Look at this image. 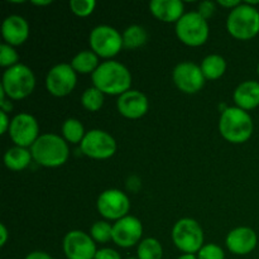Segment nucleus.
I'll list each match as a JSON object with an SVG mask.
<instances>
[{
    "label": "nucleus",
    "mask_w": 259,
    "mask_h": 259,
    "mask_svg": "<svg viewBox=\"0 0 259 259\" xmlns=\"http://www.w3.org/2000/svg\"><path fill=\"white\" fill-rule=\"evenodd\" d=\"M126 259H138V258H126Z\"/></svg>",
    "instance_id": "obj_41"
},
{
    "label": "nucleus",
    "mask_w": 259,
    "mask_h": 259,
    "mask_svg": "<svg viewBox=\"0 0 259 259\" xmlns=\"http://www.w3.org/2000/svg\"><path fill=\"white\" fill-rule=\"evenodd\" d=\"M143 234V227L141 220L136 217H126L116 220L113 225V240L116 245L121 248L133 247L141 240Z\"/></svg>",
    "instance_id": "obj_15"
},
{
    "label": "nucleus",
    "mask_w": 259,
    "mask_h": 259,
    "mask_svg": "<svg viewBox=\"0 0 259 259\" xmlns=\"http://www.w3.org/2000/svg\"><path fill=\"white\" fill-rule=\"evenodd\" d=\"M10 121L12 120H9L7 113H5V111H0V123H2V132H0V133L4 134L7 133V132H9Z\"/></svg>",
    "instance_id": "obj_34"
},
{
    "label": "nucleus",
    "mask_w": 259,
    "mask_h": 259,
    "mask_svg": "<svg viewBox=\"0 0 259 259\" xmlns=\"http://www.w3.org/2000/svg\"><path fill=\"white\" fill-rule=\"evenodd\" d=\"M176 34L187 46L197 47L204 45L209 37L207 20L199 12L186 13L176 23Z\"/></svg>",
    "instance_id": "obj_6"
},
{
    "label": "nucleus",
    "mask_w": 259,
    "mask_h": 259,
    "mask_svg": "<svg viewBox=\"0 0 259 259\" xmlns=\"http://www.w3.org/2000/svg\"><path fill=\"white\" fill-rule=\"evenodd\" d=\"M234 101L238 108L250 110L259 105V82L244 81L234 91Z\"/></svg>",
    "instance_id": "obj_20"
},
{
    "label": "nucleus",
    "mask_w": 259,
    "mask_h": 259,
    "mask_svg": "<svg viewBox=\"0 0 259 259\" xmlns=\"http://www.w3.org/2000/svg\"><path fill=\"white\" fill-rule=\"evenodd\" d=\"M218 3H219L220 5H223V7L233 8V9H234V8H237L238 5L242 4V3L238 2V0H219Z\"/></svg>",
    "instance_id": "obj_36"
},
{
    "label": "nucleus",
    "mask_w": 259,
    "mask_h": 259,
    "mask_svg": "<svg viewBox=\"0 0 259 259\" xmlns=\"http://www.w3.org/2000/svg\"><path fill=\"white\" fill-rule=\"evenodd\" d=\"M91 50L104 58L118 55L123 48V35L110 25H98L90 33Z\"/></svg>",
    "instance_id": "obj_8"
},
{
    "label": "nucleus",
    "mask_w": 259,
    "mask_h": 259,
    "mask_svg": "<svg viewBox=\"0 0 259 259\" xmlns=\"http://www.w3.org/2000/svg\"><path fill=\"white\" fill-rule=\"evenodd\" d=\"M257 234L253 229L247 227H240L232 230L227 237V247L232 253L238 255H244L254 250L257 247Z\"/></svg>",
    "instance_id": "obj_17"
},
{
    "label": "nucleus",
    "mask_w": 259,
    "mask_h": 259,
    "mask_svg": "<svg viewBox=\"0 0 259 259\" xmlns=\"http://www.w3.org/2000/svg\"><path fill=\"white\" fill-rule=\"evenodd\" d=\"M197 259H225V253L219 245L206 244L199 250Z\"/></svg>",
    "instance_id": "obj_31"
},
{
    "label": "nucleus",
    "mask_w": 259,
    "mask_h": 259,
    "mask_svg": "<svg viewBox=\"0 0 259 259\" xmlns=\"http://www.w3.org/2000/svg\"><path fill=\"white\" fill-rule=\"evenodd\" d=\"M0 235H2V239H0V245H2V247H4L5 243H7V239H8V230H7V228H5L4 224H0Z\"/></svg>",
    "instance_id": "obj_37"
},
{
    "label": "nucleus",
    "mask_w": 259,
    "mask_h": 259,
    "mask_svg": "<svg viewBox=\"0 0 259 259\" xmlns=\"http://www.w3.org/2000/svg\"><path fill=\"white\" fill-rule=\"evenodd\" d=\"M149 9L162 22L177 23L184 15V3L181 0H152Z\"/></svg>",
    "instance_id": "obj_19"
},
{
    "label": "nucleus",
    "mask_w": 259,
    "mask_h": 259,
    "mask_svg": "<svg viewBox=\"0 0 259 259\" xmlns=\"http://www.w3.org/2000/svg\"><path fill=\"white\" fill-rule=\"evenodd\" d=\"M200 67H201L205 78L217 80L220 76L224 75L225 70H227V62H225L224 57H222L220 55H209L204 58Z\"/></svg>",
    "instance_id": "obj_23"
},
{
    "label": "nucleus",
    "mask_w": 259,
    "mask_h": 259,
    "mask_svg": "<svg viewBox=\"0 0 259 259\" xmlns=\"http://www.w3.org/2000/svg\"><path fill=\"white\" fill-rule=\"evenodd\" d=\"M2 86L7 96L13 100H20L32 94L35 86V77L28 66L18 63L8 68L3 75Z\"/></svg>",
    "instance_id": "obj_5"
},
{
    "label": "nucleus",
    "mask_w": 259,
    "mask_h": 259,
    "mask_svg": "<svg viewBox=\"0 0 259 259\" xmlns=\"http://www.w3.org/2000/svg\"><path fill=\"white\" fill-rule=\"evenodd\" d=\"M76 72L80 73H94L99 67V58L94 51H81L70 63Z\"/></svg>",
    "instance_id": "obj_22"
},
{
    "label": "nucleus",
    "mask_w": 259,
    "mask_h": 259,
    "mask_svg": "<svg viewBox=\"0 0 259 259\" xmlns=\"http://www.w3.org/2000/svg\"><path fill=\"white\" fill-rule=\"evenodd\" d=\"M138 259H162L163 249L161 243L154 238H147L138 245Z\"/></svg>",
    "instance_id": "obj_25"
},
{
    "label": "nucleus",
    "mask_w": 259,
    "mask_h": 259,
    "mask_svg": "<svg viewBox=\"0 0 259 259\" xmlns=\"http://www.w3.org/2000/svg\"><path fill=\"white\" fill-rule=\"evenodd\" d=\"M179 259H197V257H195L194 254H186V253H185V254L180 255Z\"/></svg>",
    "instance_id": "obj_39"
},
{
    "label": "nucleus",
    "mask_w": 259,
    "mask_h": 259,
    "mask_svg": "<svg viewBox=\"0 0 259 259\" xmlns=\"http://www.w3.org/2000/svg\"><path fill=\"white\" fill-rule=\"evenodd\" d=\"M147 42V32L141 25L133 24L126 28L123 33V47L134 50Z\"/></svg>",
    "instance_id": "obj_24"
},
{
    "label": "nucleus",
    "mask_w": 259,
    "mask_h": 259,
    "mask_svg": "<svg viewBox=\"0 0 259 259\" xmlns=\"http://www.w3.org/2000/svg\"><path fill=\"white\" fill-rule=\"evenodd\" d=\"M18 60H19V55L13 48V46L8 43H3L0 46V66L2 67H12V66L18 65Z\"/></svg>",
    "instance_id": "obj_29"
},
{
    "label": "nucleus",
    "mask_w": 259,
    "mask_h": 259,
    "mask_svg": "<svg viewBox=\"0 0 259 259\" xmlns=\"http://www.w3.org/2000/svg\"><path fill=\"white\" fill-rule=\"evenodd\" d=\"M96 7L95 0H71L70 8L78 17H88Z\"/></svg>",
    "instance_id": "obj_30"
},
{
    "label": "nucleus",
    "mask_w": 259,
    "mask_h": 259,
    "mask_svg": "<svg viewBox=\"0 0 259 259\" xmlns=\"http://www.w3.org/2000/svg\"><path fill=\"white\" fill-rule=\"evenodd\" d=\"M2 34L8 45L19 46L27 40L29 35V25L20 15H9L2 24Z\"/></svg>",
    "instance_id": "obj_18"
},
{
    "label": "nucleus",
    "mask_w": 259,
    "mask_h": 259,
    "mask_svg": "<svg viewBox=\"0 0 259 259\" xmlns=\"http://www.w3.org/2000/svg\"><path fill=\"white\" fill-rule=\"evenodd\" d=\"M25 259H53V258L45 252H32L25 257Z\"/></svg>",
    "instance_id": "obj_35"
},
{
    "label": "nucleus",
    "mask_w": 259,
    "mask_h": 259,
    "mask_svg": "<svg viewBox=\"0 0 259 259\" xmlns=\"http://www.w3.org/2000/svg\"><path fill=\"white\" fill-rule=\"evenodd\" d=\"M32 158V153L27 148L15 146L5 152L4 163L9 169H13V171H22L25 167H28V164L30 163V159Z\"/></svg>",
    "instance_id": "obj_21"
},
{
    "label": "nucleus",
    "mask_w": 259,
    "mask_h": 259,
    "mask_svg": "<svg viewBox=\"0 0 259 259\" xmlns=\"http://www.w3.org/2000/svg\"><path fill=\"white\" fill-rule=\"evenodd\" d=\"M94 259H121L120 254L111 248H103L98 250Z\"/></svg>",
    "instance_id": "obj_33"
},
{
    "label": "nucleus",
    "mask_w": 259,
    "mask_h": 259,
    "mask_svg": "<svg viewBox=\"0 0 259 259\" xmlns=\"http://www.w3.org/2000/svg\"><path fill=\"white\" fill-rule=\"evenodd\" d=\"M172 239L176 247L186 254L199 253L204 245V232L199 223L190 218L179 220L172 229Z\"/></svg>",
    "instance_id": "obj_7"
},
{
    "label": "nucleus",
    "mask_w": 259,
    "mask_h": 259,
    "mask_svg": "<svg viewBox=\"0 0 259 259\" xmlns=\"http://www.w3.org/2000/svg\"><path fill=\"white\" fill-rule=\"evenodd\" d=\"M215 12V4L212 2H202L199 5V14L202 18L207 19V18L211 17Z\"/></svg>",
    "instance_id": "obj_32"
},
{
    "label": "nucleus",
    "mask_w": 259,
    "mask_h": 259,
    "mask_svg": "<svg viewBox=\"0 0 259 259\" xmlns=\"http://www.w3.org/2000/svg\"><path fill=\"white\" fill-rule=\"evenodd\" d=\"M81 103L83 108L88 109L89 111H98L104 104V94L95 86L89 88L83 91L81 96Z\"/></svg>",
    "instance_id": "obj_27"
},
{
    "label": "nucleus",
    "mask_w": 259,
    "mask_h": 259,
    "mask_svg": "<svg viewBox=\"0 0 259 259\" xmlns=\"http://www.w3.org/2000/svg\"><path fill=\"white\" fill-rule=\"evenodd\" d=\"M131 207L128 196L120 190L110 189L104 191L98 199V210L104 218L119 220L126 217Z\"/></svg>",
    "instance_id": "obj_12"
},
{
    "label": "nucleus",
    "mask_w": 259,
    "mask_h": 259,
    "mask_svg": "<svg viewBox=\"0 0 259 259\" xmlns=\"http://www.w3.org/2000/svg\"><path fill=\"white\" fill-rule=\"evenodd\" d=\"M93 82L103 94L121 95L131 89L132 75L118 61H105L93 73Z\"/></svg>",
    "instance_id": "obj_1"
},
{
    "label": "nucleus",
    "mask_w": 259,
    "mask_h": 259,
    "mask_svg": "<svg viewBox=\"0 0 259 259\" xmlns=\"http://www.w3.org/2000/svg\"><path fill=\"white\" fill-rule=\"evenodd\" d=\"M63 250L68 259H94L98 252L91 235L81 230H72L66 234Z\"/></svg>",
    "instance_id": "obj_13"
},
{
    "label": "nucleus",
    "mask_w": 259,
    "mask_h": 259,
    "mask_svg": "<svg viewBox=\"0 0 259 259\" xmlns=\"http://www.w3.org/2000/svg\"><path fill=\"white\" fill-rule=\"evenodd\" d=\"M77 76L72 66L68 63H60L53 66L46 77L47 90L55 96H66L75 89Z\"/></svg>",
    "instance_id": "obj_11"
},
{
    "label": "nucleus",
    "mask_w": 259,
    "mask_h": 259,
    "mask_svg": "<svg viewBox=\"0 0 259 259\" xmlns=\"http://www.w3.org/2000/svg\"><path fill=\"white\" fill-rule=\"evenodd\" d=\"M33 3V4H34V5H39V7H40V5H48V4H51V0H43V2H42V0H40V2H37V0H34V2H32Z\"/></svg>",
    "instance_id": "obj_38"
},
{
    "label": "nucleus",
    "mask_w": 259,
    "mask_h": 259,
    "mask_svg": "<svg viewBox=\"0 0 259 259\" xmlns=\"http://www.w3.org/2000/svg\"><path fill=\"white\" fill-rule=\"evenodd\" d=\"M118 110L129 119L142 118L148 111V99L138 90H129L121 94L118 99Z\"/></svg>",
    "instance_id": "obj_16"
},
{
    "label": "nucleus",
    "mask_w": 259,
    "mask_h": 259,
    "mask_svg": "<svg viewBox=\"0 0 259 259\" xmlns=\"http://www.w3.org/2000/svg\"><path fill=\"white\" fill-rule=\"evenodd\" d=\"M62 134L65 139L71 143H81L85 137V131H83V125L81 124L80 120L75 118H70L65 120L62 125Z\"/></svg>",
    "instance_id": "obj_26"
},
{
    "label": "nucleus",
    "mask_w": 259,
    "mask_h": 259,
    "mask_svg": "<svg viewBox=\"0 0 259 259\" xmlns=\"http://www.w3.org/2000/svg\"><path fill=\"white\" fill-rule=\"evenodd\" d=\"M116 151V142L113 137L101 129L88 132L81 142V152L95 159H106Z\"/></svg>",
    "instance_id": "obj_9"
},
{
    "label": "nucleus",
    "mask_w": 259,
    "mask_h": 259,
    "mask_svg": "<svg viewBox=\"0 0 259 259\" xmlns=\"http://www.w3.org/2000/svg\"><path fill=\"white\" fill-rule=\"evenodd\" d=\"M257 71H258V75H259V63H258V68H257Z\"/></svg>",
    "instance_id": "obj_40"
},
{
    "label": "nucleus",
    "mask_w": 259,
    "mask_h": 259,
    "mask_svg": "<svg viewBox=\"0 0 259 259\" xmlns=\"http://www.w3.org/2000/svg\"><path fill=\"white\" fill-rule=\"evenodd\" d=\"M175 83L181 91L186 94H195L205 85V76L201 67L192 62H181L172 72Z\"/></svg>",
    "instance_id": "obj_14"
},
{
    "label": "nucleus",
    "mask_w": 259,
    "mask_h": 259,
    "mask_svg": "<svg viewBox=\"0 0 259 259\" xmlns=\"http://www.w3.org/2000/svg\"><path fill=\"white\" fill-rule=\"evenodd\" d=\"M38 121L30 114L20 113L15 115L10 121L9 136L10 139L17 144L18 147H25L34 144L38 139Z\"/></svg>",
    "instance_id": "obj_10"
},
{
    "label": "nucleus",
    "mask_w": 259,
    "mask_h": 259,
    "mask_svg": "<svg viewBox=\"0 0 259 259\" xmlns=\"http://www.w3.org/2000/svg\"><path fill=\"white\" fill-rule=\"evenodd\" d=\"M91 238L95 242L106 243L113 239V227L106 222H96L90 229Z\"/></svg>",
    "instance_id": "obj_28"
},
{
    "label": "nucleus",
    "mask_w": 259,
    "mask_h": 259,
    "mask_svg": "<svg viewBox=\"0 0 259 259\" xmlns=\"http://www.w3.org/2000/svg\"><path fill=\"white\" fill-rule=\"evenodd\" d=\"M33 159L45 167L62 166L68 158V146L57 134H42L30 147Z\"/></svg>",
    "instance_id": "obj_2"
},
{
    "label": "nucleus",
    "mask_w": 259,
    "mask_h": 259,
    "mask_svg": "<svg viewBox=\"0 0 259 259\" xmlns=\"http://www.w3.org/2000/svg\"><path fill=\"white\" fill-rule=\"evenodd\" d=\"M227 28L238 39H250L259 33V12L253 5L244 3L230 12Z\"/></svg>",
    "instance_id": "obj_4"
},
{
    "label": "nucleus",
    "mask_w": 259,
    "mask_h": 259,
    "mask_svg": "<svg viewBox=\"0 0 259 259\" xmlns=\"http://www.w3.org/2000/svg\"><path fill=\"white\" fill-rule=\"evenodd\" d=\"M222 136L232 143H244L253 133V120L249 114L240 108H227L219 120Z\"/></svg>",
    "instance_id": "obj_3"
}]
</instances>
